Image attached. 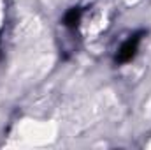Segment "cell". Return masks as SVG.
Listing matches in <instances>:
<instances>
[{"label": "cell", "instance_id": "2", "mask_svg": "<svg viewBox=\"0 0 151 150\" xmlns=\"http://www.w3.org/2000/svg\"><path fill=\"white\" fill-rule=\"evenodd\" d=\"M79 21H81V9H79V7L69 9V11L65 12V16H63V23H65L67 27H70V28H76V27L79 25Z\"/></svg>", "mask_w": 151, "mask_h": 150}, {"label": "cell", "instance_id": "1", "mask_svg": "<svg viewBox=\"0 0 151 150\" xmlns=\"http://www.w3.org/2000/svg\"><path fill=\"white\" fill-rule=\"evenodd\" d=\"M141 36L142 34H135V36H132L130 39H127L123 44H121V48L118 50V53H116V62L118 64H127V62H130L135 55H137V50H139V42H141Z\"/></svg>", "mask_w": 151, "mask_h": 150}]
</instances>
